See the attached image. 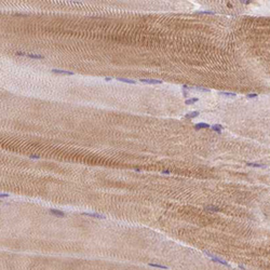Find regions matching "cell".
<instances>
[{
    "instance_id": "cell-1",
    "label": "cell",
    "mask_w": 270,
    "mask_h": 270,
    "mask_svg": "<svg viewBox=\"0 0 270 270\" xmlns=\"http://www.w3.org/2000/svg\"><path fill=\"white\" fill-rule=\"evenodd\" d=\"M16 55H20V56H27L29 59H43L44 56L43 55H40V54H31V53H25V52H22V51H17L16 52Z\"/></svg>"
},
{
    "instance_id": "cell-10",
    "label": "cell",
    "mask_w": 270,
    "mask_h": 270,
    "mask_svg": "<svg viewBox=\"0 0 270 270\" xmlns=\"http://www.w3.org/2000/svg\"><path fill=\"white\" fill-rule=\"evenodd\" d=\"M219 95H224L227 97H235L237 93H235V92H219Z\"/></svg>"
},
{
    "instance_id": "cell-6",
    "label": "cell",
    "mask_w": 270,
    "mask_h": 270,
    "mask_svg": "<svg viewBox=\"0 0 270 270\" xmlns=\"http://www.w3.org/2000/svg\"><path fill=\"white\" fill-rule=\"evenodd\" d=\"M50 213L53 214V215H55V216H59V217H64L65 216L64 212L59 211V210H55V209H51V210H50Z\"/></svg>"
},
{
    "instance_id": "cell-2",
    "label": "cell",
    "mask_w": 270,
    "mask_h": 270,
    "mask_svg": "<svg viewBox=\"0 0 270 270\" xmlns=\"http://www.w3.org/2000/svg\"><path fill=\"white\" fill-rule=\"evenodd\" d=\"M205 253V255L206 256H210L211 257V259H212V262H219V264H222V265H225V266H228L229 267V264H228L226 260H224V259H222V258H218V257H216V256H214L213 254H211V253H209V252H204Z\"/></svg>"
},
{
    "instance_id": "cell-23",
    "label": "cell",
    "mask_w": 270,
    "mask_h": 270,
    "mask_svg": "<svg viewBox=\"0 0 270 270\" xmlns=\"http://www.w3.org/2000/svg\"><path fill=\"white\" fill-rule=\"evenodd\" d=\"M242 3H245V4H249V3H251V1H241Z\"/></svg>"
},
{
    "instance_id": "cell-20",
    "label": "cell",
    "mask_w": 270,
    "mask_h": 270,
    "mask_svg": "<svg viewBox=\"0 0 270 270\" xmlns=\"http://www.w3.org/2000/svg\"><path fill=\"white\" fill-rule=\"evenodd\" d=\"M162 173H163V174H170V173H171V171H168V170H164Z\"/></svg>"
},
{
    "instance_id": "cell-15",
    "label": "cell",
    "mask_w": 270,
    "mask_h": 270,
    "mask_svg": "<svg viewBox=\"0 0 270 270\" xmlns=\"http://www.w3.org/2000/svg\"><path fill=\"white\" fill-rule=\"evenodd\" d=\"M148 265H149L150 267L161 268V269H168V267H166V266H163V265H158V264H153V262H150V264H148Z\"/></svg>"
},
{
    "instance_id": "cell-21",
    "label": "cell",
    "mask_w": 270,
    "mask_h": 270,
    "mask_svg": "<svg viewBox=\"0 0 270 270\" xmlns=\"http://www.w3.org/2000/svg\"><path fill=\"white\" fill-rule=\"evenodd\" d=\"M182 91H183V94H184V96H185V97H187V92L185 91V90H182Z\"/></svg>"
},
{
    "instance_id": "cell-5",
    "label": "cell",
    "mask_w": 270,
    "mask_h": 270,
    "mask_svg": "<svg viewBox=\"0 0 270 270\" xmlns=\"http://www.w3.org/2000/svg\"><path fill=\"white\" fill-rule=\"evenodd\" d=\"M82 215H84V216L95 217V218H99V219H104L105 218V215L98 214V213H82Z\"/></svg>"
},
{
    "instance_id": "cell-9",
    "label": "cell",
    "mask_w": 270,
    "mask_h": 270,
    "mask_svg": "<svg viewBox=\"0 0 270 270\" xmlns=\"http://www.w3.org/2000/svg\"><path fill=\"white\" fill-rule=\"evenodd\" d=\"M212 130H214V131H216L217 133H222V131L224 130V126L222 125V124H214V125H212Z\"/></svg>"
},
{
    "instance_id": "cell-18",
    "label": "cell",
    "mask_w": 270,
    "mask_h": 270,
    "mask_svg": "<svg viewBox=\"0 0 270 270\" xmlns=\"http://www.w3.org/2000/svg\"><path fill=\"white\" fill-rule=\"evenodd\" d=\"M9 195L8 193H0V198H8Z\"/></svg>"
},
{
    "instance_id": "cell-12",
    "label": "cell",
    "mask_w": 270,
    "mask_h": 270,
    "mask_svg": "<svg viewBox=\"0 0 270 270\" xmlns=\"http://www.w3.org/2000/svg\"><path fill=\"white\" fill-rule=\"evenodd\" d=\"M117 80L122 81V82H125V83H132V84H135V83H136V81L131 80V79H126V78H121V77H118Z\"/></svg>"
},
{
    "instance_id": "cell-4",
    "label": "cell",
    "mask_w": 270,
    "mask_h": 270,
    "mask_svg": "<svg viewBox=\"0 0 270 270\" xmlns=\"http://www.w3.org/2000/svg\"><path fill=\"white\" fill-rule=\"evenodd\" d=\"M52 72H55V74H59V75H75V72H72V71H68V70H62V69H55V68H53V69L51 70Z\"/></svg>"
},
{
    "instance_id": "cell-11",
    "label": "cell",
    "mask_w": 270,
    "mask_h": 270,
    "mask_svg": "<svg viewBox=\"0 0 270 270\" xmlns=\"http://www.w3.org/2000/svg\"><path fill=\"white\" fill-rule=\"evenodd\" d=\"M247 166H253V168H265V164L262 163H254V162H247L246 163Z\"/></svg>"
},
{
    "instance_id": "cell-17",
    "label": "cell",
    "mask_w": 270,
    "mask_h": 270,
    "mask_svg": "<svg viewBox=\"0 0 270 270\" xmlns=\"http://www.w3.org/2000/svg\"><path fill=\"white\" fill-rule=\"evenodd\" d=\"M198 13L200 14H211V15H214V12H212V11H201V12H198Z\"/></svg>"
},
{
    "instance_id": "cell-14",
    "label": "cell",
    "mask_w": 270,
    "mask_h": 270,
    "mask_svg": "<svg viewBox=\"0 0 270 270\" xmlns=\"http://www.w3.org/2000/svg\"><path fill=\"white\" fill-rule=\"evenodd\" d=\"M198 101H199L198 97H195V98H190V99H186L185 104H186V105H192V104H195V103H197Z\"/></svg>"
},
{
    "instance_id": "cell-19",
    "label": "cell",
    "mask_w": 270,
    "mask_h": 270,
    "mask_svg": "<svg viewBox=\"0 0 270 270\" xmlns=\"http://www.w3.org/2000/svg\"><path fill=\"white\" fill-rule=\"evenodd\" d=\"M30 158H32V159H34V158H35V159H39V156H38V155H31V156H30Z\"/></svg>"
},
{
    "instance_id": "cell-8",
    "label": "cell",
    "mask_w": 270,
    "mask_h": 270,
    "mask_svg": "<svg viewBox=\"0 0 270 270\" xmlns=\"http://www.w3.org/2000/svg\"><path fill=\"white\" fill-rule=\"evenodd\" d=\"M195 128L197 129V130H200V129H209V128H211V126H210V124H207V123L200 122V123H198V124H196Z\"/></svg>"
},
{
    "instance_id": "cell-7",
    "label": "cell",
    "mask_w": 270,
    "mask_h": 270,
    "mask_svg": "<svg viewBox=\"0 0 270 270\" xmlns=\"http://www.w3.org/2000/svg\"><path fill=\"white\" fill-rule=\"evenodd\" d=\"M205 211H209V212H218L219 211V207L216 205H207L204 207Z\"/></svg>"
},
{
    "instance_id": "cell-16",
    "label": "cell",
    "mask_w": 270,
    "mask_h": 270,
    "mask_svg": "<svg viewBox=\"0 0 270 270\" xmlns=\"http://www.w3.org/2000/svg\"><path fill=\"white\" fill-rule=\"evenodd\" d=\"M246 96L249 97V98H256V97L258 96V94L257 93H250V94H247Z\"/></svg>"
},
{
    "instance_id": "cell-22",
    "label": "cell",
    "mask_w": 270,
    "mask_h": 270,
    "mask_svg": "<svg viewBox=\"0 0 270 270\" xmlns=\"http://www.w3.org/2000/svg\"><path fill=\"white\" fill-rule=\"evenodd\" d=\"M111 79H112V78H110V77H105V80H106V81H110Z\"/></svg>"
},
{
    "instance_id": "cell-13",
    "label": "cell",
    "mask_w": 270,
    "mask_h": 270,
    "mask_svg": "<svg viewBox=\"0 0 270 270\" xmlns=\"http://www.w3.org/2000/svg\"><path fill=\"white\" fill-rule=\"evenodd\" d=\"M199 115H200V111H191V112H188L187 115H186V118L187 119H189V118H196Z\"/></svg>"
},
{
    "instance_id": "cell-3",
    "label": "cell",
    "mask_w": 270,
    "mask_h": 270,
    "mask_svg": "<svg viewBox=\"0 0 270 270\" xmlns=\"http://www.w3.org/2000/svg\"><path fill=\"white\" fill-rule=\"evenodd\" d=\"M139 81L143 83H148V84H161V80H156V79H139Z\"/></svg>"
}]
</instances>
